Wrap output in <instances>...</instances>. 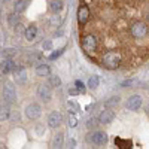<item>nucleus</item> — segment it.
Returning <instances> with one entry per match:
<instances>
[{
    "instance_id": "nucleus-1",
    "label": "nucleus",
    "mask_w": 149,
    "mask_h": 149,
    "mask_svg": "<svg viewBox=\"0 0 149 149\" xmlns=\"http://www.w3.org/2000/svg\"><path fill=\"white\" fill-rule=\"evenodd\" d=\"M102 64L107 70H116L121 66V55L115 51H109L103 55L102 58Z\"/></svg>"
},
{
    "instance_id": "nucleus-2",
    "label": "nucleus",
    "mask_w": 149,
    "mask_h": 149,
    "mask_svg": "<svg viewBox=\"0 0 149 149\" xmlns=\"http://www.w3.org/2000/svg\"><path fill=\"white\" fill-rule=\"evenodd\" d=\"M97 46H98V40L94 34H85L82 37V49L86 54H93L97 51Z\"/></svg>"
},
{
    "instance_id": "nucleus-3",
    "label": "nucleus",
    "mask_w": 149,
    "mask_h": 149,
    "mask_svg": "<svg viewBox=\"0 0 149 149\" xmlns=\"http://www.w3.org/2000/svg\"><path fill=\"white\" fill-rule=\"evenodd\" d=\"M86 142L88 143H93L95 146H103L107 143V134L104 131H100V130H95L93 133H90L86 136Z\"/></svg>"
},
{
    "instance_id": "nucleus-4",
    "label": "nucleus",
    "mask_w": 149,
    "mask_h": 149,
    "mask_svg": "<svg viewBox=\"0 0 149 149\" xmlns=\"http://www.w3.org/2000/svg\"><path fill=\"white\" fill-rule=\"evenodd\" d=\"M130 34L134 37V39H143V37L148 34V26L142 21H136L130 27Z\"/></svg>"
},
{
    "instance_id": "nucleus-5",
    "label": "nucleus",
    "mask_w": 149,
    "mask_h": 149,
    "mask_svg": "<svg viewBox=\"0 0 149 149\" xmlns=\"http://www.w3.org/2000/svg\"><path fill=\"white\" fill-rule=\"evenodd\" d=\"M42 115V107L40 104H37V103H31L26 107V116L30 119V121H36V119H39Z\"/></svg>"
},
{
    "instance_id": "nucleus-6",
    "label": "nucleus",
    "mask_w": 149,
    "mask_h": 149,
    "mask_svg": "<svg viewBox=\"0 0 149 149\" xmlns=\"http://www.w3.org/2000/svg\"><path fill=\"white\" fill-rule=\"evenodd\" d=\"M52 86L49 85V84H42L39 85V88H37V95H39V98L42 102L48 103V102H51V98H52Z\"/></svg>"
},
{
    "instance_id": "nucleus-7",
    "label": "nucleus",
    "mask_w": 149,
    "mask_h": 149,
    "mask_svg": "<svg viewBox=\"0 0 149 149\" xmlns=\"http://www.w3.org/2000/svg\"><path fill=\"white\" fill-rule=\"evenodd\" d=\"M3 98L9 104L15 103V100H17V91H15V86L12 84H6L3 86Z\"/></svg>"
},
{
    "instance_id": "nucleus-8",
    "label": "nucleus",
    "mask_w": 149,
    "mask_h": 149,
    "mask_svg": "<svg viewBox=\"0 0 149 149\" xmlns=\"http://www.w3.org/2000/svg\"><path fill=\"white\" fill-rule=\"evenodd\" d=\"M142 104H143V98H142V95H139V94H133V95H130L128 97V100H127V109L128 110H139L140 107H142Z\"/></svg>"
},
{
    "instance_id": "nucleus-9",
    "label": "nucleus",
    "mask_w": 149,
    "mask_h": 149,
    "mask_svg": "<svg viewBox=\"0 0 149 149\" xmlns=\"http://www.w3.org/2000/svg\"><path fill=\"white\" fill-rule=\"evenodd\" d=\"M90 9L86 5H81L78 8V22H79V26H85L86 22H88L90 19Z\"/></svg>"
},
{
    "instance_id": "nucleus-10",
    "label": "nucleus",
    "mask_w": 149,
    "mask_h": 149,
    "mask_svg": "<svg viewBox=\"0 0 149 149\" xmlns=\"http://www.w3.org/2000/svg\"><path fill=\"white\" fill-rule=\"evenodd\" d=\"M113 119H115V112L112 110V107L102 110V113L98 115V122L100 124H110Z\"/></svg>"
},
{
    "instance_id": "nucleus-11",
    "label": "nucleus",
    "mask_w": 149,
    "mask_h": 149,
    "mask_svg": "<svg viewBox=\"0 0 149 149\" xmlns=\"http://www.w3.org/2000/svg\"><path fill=\"white\" fill-rule=\"evenodd\" d=\"M61 122H63V116H61L60 112H51L48 116V125L51 128H57L61 125Z\"/></svg>"
},
{
    "instance_id": "nucleus-12",
    "label": "nucleus",
    "mask_w": 149,
    "mask_h": 149,
    "mask_svg": "<svg viewBox=\"0 0 149 149\" xmlns=\"http://www.w3.org/2000/svg\"><path fill=\"white\" fill-rule=\"evenodd\" d=\"M14 78H15V81H17V84H26V81H27V73H26V69L24 67H18V69H15L14 70Z\"/></svg>"
},
{
    "instance_id": "nucleus-13",
    "label": "nucleus",
    "mask_w": 149,
    "mask_h": 149,
    "mask_svg": "<svg viewBox=\"0 0 149 149\" xmlns=\"http://www.w3.org/2000/svg\"><path fill=\"white\" fill-rule=\"evenodd\" d=\"M36 74L37 76H40V78H45V76H49L51 74V67H49L48 64H39L36 67Z\"/></svg>"
},
{
    "instance_id": "nucleus-14",
    "label": "nucleus",
    "mask_w": 149,
    "mask_h": 149,
    "mask_svg": "<svg viewBox=\"0 0 149 149\" xmlns=\"http://www.w3.org/2000/svg\"><path fill=\"white\" fill-rule=\"evenodd\" d=\"M30 5V0H17L15 5H14V10L17 14H22L24 10H26Z\"/></svg>"
},
{
    "instance_id": "nucleus-15",
    "label": "nucleus",
    "mask_w": 149,
    "mask_h": 149,
    "mask_svg": "<svg viewBox=\"0 0 149 149\" xmlns=\"http://www.w3.org/2000/svg\"><path fill=\"white\" fill-rule=\"evenodd\" d=\"M24 34H26V39L27 40H33L34 37L37 36V27L34 26V24H31V26H29L26 29V33H24Z\"/></svg>"
},
{
    "instance_id": "nucleus-16",
    "label": "nucleus",
    "mask_w": 149,
    "mask_h": 149,
    "mask_svg": "<svg viewBox=\"0 0 149 149\" xmlns=\"http://www.w3.org/2000/svg\"><path fill=\"white\" fill-rule=\"evenodd\" d=\"M10 116V109L8 104H0V122L6 121Z\"/></svg>"
},
{
    "instance_id": "nucleus-17",
    "label": "nucleus",
    "mask_w": 149,
    "mask_h": 149,
    "mask_svg": "<svg viewBox=\"0 0 149 149\" xmlns=\"http://www.w3.org/2000/svg\"><path fill=\"white\" fill-rule=\"evenodd\" d=\"M64 145V136L63 133H57L52 139V148H63Z\"/></svg>"
},
{
    "instance_id": "nucleus-18",
    "label": "nucleus",
    "mask_w": 149,
    "mask_h": 149,
    "mask_svg": "<svg viewBox=\"0 0 149 149\" xmlns=\"http://www.w3.org/2000/svg\"><path fill=\"white\" fill-rule=\"evenodd\" d=\"M2 70H3V73H12L15 70V63L12 60H6L5 63H3V66H2Z\"/></svg>"
},
{
    "instance_id": "nucleus-19",
    "label": "nucleus",
    "mask_w": 149,
    "mask_h": 149,
    "mask_svg": "<svg viewBox=\"0 0 149 149\" xmlns=\"http://www.w3.org/2000/svg\"><path fill=\"white\" fill-rule=\"evenodd\" d=\"M119 102H121V97L119 95H112V97H109L107 100H106L104 106L106 107H115V106L119 104Z\"/></svg>"
},
{
    "instance_id": "nucleus-20",
    "label": "nucleus",
    "mask_w": 149,
    "mask_h": 149,
    "mask_svg": "<svg viewBox=\"0 0 149 149\" xmlns=\"http://www.w3.org/2000/svg\"><path fill=\"white\" fill-rule=\"evenodd\" d=\"M115 145L122 148V149H127V148H133V142L131 140H124L121 137H116L115 139Z\"/></svg>"
},
{
    "instance_id": "nucleus-21",
    "label": "nucleus",
    "mask_w": 149,
    "mask_h": 149,
    "mask_svg": "<svg viewBox=\"0 0 149 149\" xmlns=\"http://www.w3.org/2000/svg\"><path fill=\"white\" fill-rule=\"evenodd\" d=\"M98 85H100V78L95 76V74H94V76H91V78L88 79V82H86V86H88V88H91V90H95Z\"/></svg>"
},
{
    "instance_id": "nucleus-22",
    "label": "nucleus",
    "mask_w": 149,
    "mask_h": 149,
    "mask_svg": "<svg viewBox=\"0 0 149 149\" xmlns=\"http://www.w3.org/2000/svg\"><path fill=\"white\" fill-rule=\"evenodd\" d=\"M67 125L70 128H74L78 125V118H76V113H73V112H69L67 115Z\"/></svg>"
},
{
    "instance_id": "nucleus-23",
    "label": "nucleus",
    "mask_w": 149,
    "mask_h": 149,
    "mask_svg": "<svg viewBox=\"0 0 149 149\" xmlns=\"http://www.w3.org/2000/svg\"><path fill=\"white\" fill-rule=\"evenodd\" d=\"M48 84L51 85L52 88H58V86L61 85V79H60V76H57V74H49Z\"/></svg>"
},
{
    "instance_id": "nucleus-24",
    "label": "nucleus",
    "mask_w": 149,
    "mask_h": 149,
    "mask_svg": "<svg viewBox=\"0 0 149 149\" xmlns=\"http://www.w3.org/2000/svg\"><path fill=\"white\" fill-rule=\"evenodd\" d=\"M49 8H51L52 12H60L61 9H63V2H61V0H51Z\"/></svg>"
},
{
    "instance_id": "nucleus-25",
    "label": "nucleus",
    "mask_w": 149,
    "mask_h": 149,
    "mask_svg": "<svg viewBox=\"0 0 149 149\" xmlns=\"http://www.w3.org/2000/svg\"><path fill=\"white\" fill-rule=\"evenodd\" d=\"M67 109H69V112H73V113H79L81 112V106L76 102H72V100L67 102Z\"/></svg>"
},
{
    "instance_id": "nucleus-26",
    "label": "nucleus",
    "mask_w": 149,
    "mask_h": 149,
    "mask_svg": "<svg viewBox=\"0 0 149 149\" xmlns=\"http://www.w3.org/2000/svg\"><path fill=\"white\" fill-rule=\"evenodd\" d=\"M74 86H76V90L79 91V94H85L86 86L84 85V82H82V81H74Z\"/></svg>"
},
{
    "instance_id": "nucleus-27",
    "label": "nucleus",
    "mask_w": 149,
    "mask_h": 149,
    "mask_svg": "<svg viewBox=\"0 0 149 149\" xmlns=\"http://www.w3.org/2000/svg\"><path fill=\"white\" fill-rule=\"evenodd\" d=\"M8 22H9V26H12V27L17 26V24H18V14H17V12H15V14H12L8 18Z\"/></svg>"
},
{
    "instance_id": "nucleus-28",
    "label": "nucleus",
    "mask_w": 149,
    "mask_h": 149,
    "mask_svg": "<svg viewBox=\"0 0 149 149\" xmlns=\"http://www.w3.org/2000/svg\"><path fill=\"white\" fill-rule=\"evenodd\" d=\"M136 84H137V81H136V79H128V81H124L121 84V86H122V88H131V86L136 85Z\"/></svg>"
},
{
    "instance_id": "nucleus-29",
    "label": "nucleus",
    "mask_w": 149,
    "mask_h": 149,
    "mask_svg": "<svg viewBox=\"0 0 149 149\" xmlns=\"http://www.w3.org/2000/svg\"><path fill=\"white\" fill-rule=\"evenodd\" d=\"M64 49H66V48H61V49H57V51H54L51 55H49V60H55V58H58L61 54L64 52Z\"/></svg>"
},
{
    "instance_id": "nucleus-30",
    "label": "nucleus",
    "mask_w": 149,
    "mask_h": 149,
    "mask_svg": "<svg viewBox=\"0 0 149 149\" xmlns=\"http://www.w3.org/2000/svg\"><path fill=\"white\" fill-rule=\"evenodd\" d=\"M15 33L17 34H22V33H26V29H24V26L21 22H18L17 26H15Z\"/></svg>"
},
{
    "instance_id": "nucleus-31",
    "label": "nucleus",
    "mask_w": 149,
    "mask_h": 149,
    "mask_svg": "<svg viewBox=\"0 0 149 149\" xmlns=\"http://www.w3.org/2000/svg\"><path fill=\"white\" fill-rule=\"evenodd\" d=\"M51 48H52V42L51 40H45L43 42V49H45V51H49Z\"/></svg>"
},
{
    "instance_id": "nucleus-32",
    "label": "nucleus",
    "mask_w": 149,
    "mask_h": 149,
    "mask_svg": "<svg viewBox=\"0 0 149 149\" xmlns=\"http://www.w3.org/2000/svg\"><path fill=\"white\" fill-rule=\"evenodd\" d=\"M95 125H97V121H95L94 118H93V119H90V121H88V124H86V127H88V128H91V127L94 128Z\"/></svg>"
},
{
    "instance_id": "nucleus-33",
    "label": "nucleus",
    "mask_w": 149,
    "mask_h": 149,
    "mask_svg": "<svg viewBox=\"0 0 149 149\" xmlns=\"http://www.w3.org/2000/svg\"><path fill=\"white\" fill-rule=\"evenodd\" d=\"M69 93H70L72 95H74V94H79V91L76 90V86H74V88H70V90H69Z\"/></svg>"
},
{
    "instance_id": "nucleus-34",
    "label": "nucleus",
    "mask_w": 149,
    "mask_h": 149,
    "mask_svg": "<svg viewBox=\"0 0 149 149\" xmlns=\"http://www.w3.org/2000/svg\"><path fill=\"white\" fill-rule=\"evenodd\" d=\"M69 145H70V148H74V140L70 139V140H69Z\"/></svg>"
},
{
    "instance_id": "nucleus-35",
    "label": "nucleus",
    "mask_w": 149,
    "mask_h": 149,
    "mask_svg": "<svg viewBox=\"0 0 149 149\" xmlns=\"http://www.w3.org/2000/svg\"><path fill=\"white\" fill-rule=\"evenodd\" d=\"M148 21H149V14H148Z\"/></svg>"
},
{
    "instance_id": "nucleus-36",
    "label": "nucleus",
    "mask_w": 149,
    "mask_h": 149,
    "mask_svg": "<svg viewBox=\"0 0 149 149\" xmlns=\"http://www.w3.org/2000/svg\"><path fill=\"white\" fill-rule=\"evenodd\" d=\"M148 110H149V104H148Z\"/></svg>"
}]
</instances>
